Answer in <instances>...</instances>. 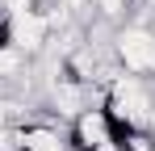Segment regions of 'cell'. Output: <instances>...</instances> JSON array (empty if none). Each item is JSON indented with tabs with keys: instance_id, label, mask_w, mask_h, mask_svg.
I'll return each instance as SVG.
<instances>
[{
	"instance_id": "6",
	"label": "cell",
	"mask_w": 155,
	"mask_h": 151,
	"mask_svg": "<svg viewBox=\"0 0 155 151\" xmlns=\"http://www.w3.org/2000/svg\"><path fill=\"white\" fill-rule=\"evenodd\" d=\"M8 42H13V34H8V17H4V13H0V50L8 46Z\"/></svg>"
},
{
	"instance_id": "1",
	"label": "cell",
	"mask_w": 155,
	"mask_h": 151,
	"mask_svg": "<svg viewBox=\"0 0 155 151\" xmlns=\"http://www.w3.org/2000/svg\"><path fill=\"white\" fill-rule=\"evenodd\" d=\"M67 143H71V151H122L117 147V126L101 109V101L80 109L67 122Z\"/></svg>"
},
{
	"instance_id": "5",
	"label": "cell",
	"mask_w": 155,
	"mask_h": 151,
	"mask_svg": "<svg viewBox=\"0 0 155 151\" xmlns=\"http://www.w3.org/2000/svg\"><path fill=\"white\" fill-rule=\"evenodd\" d=\"M92 8H97V13H101L109 25H117V21L130 13V8H134V0H92Z\"/></svg>"
},
{
	"instance_id": "4",
	"label": "cell",
	"mask_w": 155,
	"mask_h": 151,
	"mask_svg": "<svg viewBox=\"0 0 155 151\" xmlns=\"http://www.w3.org/2000/svg\"><path fill=\"white\" fill-rule=\"evenodd\" d=\"M25 67H29V55H25V50H17L13 42L0 50V80H17Z\"/></svg>"
},
{
	"instance_id": "2",
	"label": "cell",
	"mask_w": 155,
	"mask_h": 151,
	"mask_svg": "<svg viewBox=\"0 0 155 151\" xmlns=\"http://www.w3.org/2000/svg\"><path fill=\"white\" fill-rule=\"evenodd\" d=\"M17 151H71L67 130L51 122H25L17 130Z\"/></svg>"
},
{
	"instance_id": "3",
	"label": "cell",
	"mask_w": 155,
	"mask_h": 151,
	"mask_svg": "<svg viewBox=\"0 0 155 151\" xmlns=\"http://www.w3.org/2000/svg\"><path fill=\"white\" fill-rule=\"evenodd\" d=\"M117 147L122 151H155V130L151 126H126V130H117Z\"/></svg>"
}]
</instances>
